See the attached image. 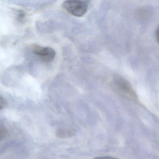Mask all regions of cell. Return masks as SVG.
<instances>
[{
    "instance_id": "277c9868",
    "label": "cell",
    "mask_w": 159,
    "mask_h": 159,
    "mask_svg": "<svg viewBox=\"0 0 159 159\" xmlns=\"http://www.w3.org/2000/svg\"><path fill=\"white\" fill-rule=\"evenodd\" d=\"M72 133L68 130H63V129L58 130L57 132V135L60 137L69 136H70V134H72Z\"/></svg>"
},
{
    "instance_id": "3957f363",
    "label": "cell",
    "mask_w": 159,
    "mask_h": 159,
    "mask_svg": "<svg viewBox=\"0 0 159 159\" xmlns=\"http://www.w3.org/2000/svg\"><path fill=\"white\" fill-rule=\"evenodd\" d=\"M115 82L118 89H120L125 96L131 99L136 98L135 93L133 91L131 84L127 81L121 77H117L115 80Z\"/></svg>"
},
{
    "instance_id": "7a4b0ae2",
    "label": "cell",
    "mask_w": 159,
    "mask_h": 159,
    "mask_svg": "<svg viewBox=\"0 0 159 159\" xmlns=\"http://www.w3.org/2000/svg\"><path fill=\"white\" fill-rule=\"evenodd\" d=\"M31 50L34 54L38 56L44 62H52L55 57V51L51 47H43L37 44H33L31 46Z\"/></svg>"
},
{
    "instance_id": "6da1fadb",
    "label": "cell",
    "mask_w": 159,
    "mask_h": 159,
    "mask_svg": "<svg viewBox=\"0 0 159 159\" xmlns=\"http://www.w3.org/2000/svg\"><path fill=\"white\" fill-rule=\"evenodd\" d=\"M62 7L68 12L76 17H82L87 12L88 6L81 0H66Z\"/></svg>"
},
{
    "instance_id": "8992f818",
    "label": "cell",
    "mask_w": 159,
    "mask_h": 159,
    "mask_svg": "<svg viewBox=\"0 0 159 159\" xmlns=\"http://www.w3.org/2000/svg\"><path fill=\"white\" fill-rule=\"evenodd\" d=\"M6 100L2 97V96L0 95V110L3 109L6 106Z\"/></svg>"
},
{
    "instance_id": "5b68a950",
    "label": "cell",
    "mask_w": 159,
    "mask_h": 159,
    "mask_svg": "<svg viewBox=\"0 0 159 159\" xmlns=\"http://www.w3.org/2000/svg\"><path fill=\"white\" fill-rule=\"evenodd\" d=\"M9 135V132L7 129L0 128V141L6 138Z\"/></svg>"
}]
</instances>
